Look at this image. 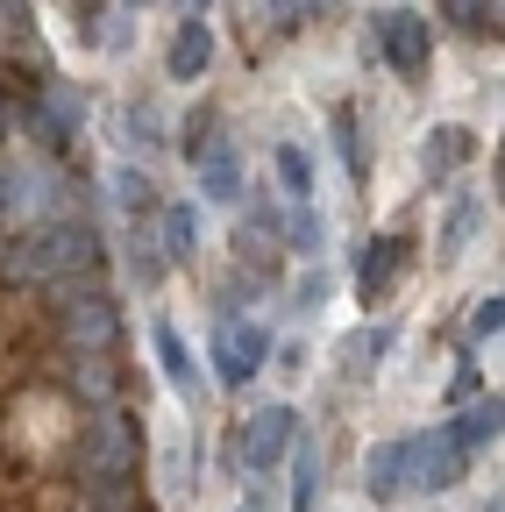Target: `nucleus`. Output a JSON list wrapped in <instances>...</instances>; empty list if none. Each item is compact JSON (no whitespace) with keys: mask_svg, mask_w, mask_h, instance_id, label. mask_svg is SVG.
Here are the masks:
<instances>
[{"mask_svg":"<svg viewBox=\"0 0 505 512\" xmlns=\"http://www.w3.org/2000/svg\"><path fill=\"white\" fill-rule=\"evenodd\" d=\"M129 8H143V0H129Z\"/></svg>","mask_w":505,"mask_h":512,"instance_id":"nucleus-22","label":"nucleus"},{"mask_svg":"<svg viewBox=\"0 0 505 512\" xmlns=\"http://www.w3.org/2000/svg\"><path fill=\"white\" fill-rule=\"evenodd\" d=\"M321 8H342V0H321Z\"/></svg>","mask_w":505,"mask_h":512,"instance_id":"nucleus-21","label":"nucleus"},{"mask_svg":"<svg viewBox=\"0 0 505 512\" xmlns=\"http://www.w3.org/2000/svg\"><path fill=\"white\" fill-rule=\"evenodd\" d=\"M164 235H171V249H193V221L185 214H164Z\"/></svg>","mask_w":505,"mask_h":512,"instance_id":"nucleus-18","label":"nucleus"},{"mask_svg":"<svg viewBox=\"0 0 505 512\" xmlns=\"http://www.w3.org/2000/svg\"><path fill=\"white\" fill-rule=\"evenodd\" d=\"M114 192H121V207H157V192H150V178H143V171H121V178H114Z\"/></svg>","mask_w":505,"mask_h":512,"instance_id":"nucleus-14","label":"nucleus"},{"mask_svg":"<svg viewBox=\"0 0 505 512\" xmlns=\"http://www.w3.org/2000/svg\"><path fill=\"white\" fill-rule=\"evenodd\" d=\"M498 313H505L498 299H484V306H477V335H498Z\"/></svg>","mask_w":505,"mask_h":512,"instance_id":"nucleus-20","label":"nucleus"},{"mask_svg":"<svg viewBox=\"0 0 505 512\" xmlns=\"http://www.w3.org/2000/svg\"><path fill=\"white\" fill-rule=\"evenodd\" d=\"M72 370H79V392H86V399H107V392H114L107 356H72Z\"/></svg>","mask_w":505,"mask_h":512,"instance_id":"nucleus-12","label":"nucleus"},{"mask_svg":"<svg viewBox=\"0 0 505 512\" xmlns=\"http://www.w3.org/2000/svg\"><path fill=\"white\" fill-rule=\"evenodd\" d=\"M491 427H498V399H491V406H477V413H470V420L456 427V441H484Z\"/></svg>","mask_w":505,"mask_h":512,"instance_id":"nucleus-16","label":"nucleus"},{"mask_svg":"<svg viewBox=\"0 0 505 512\" xmlns=\"http://www.w3.org/2000/svg\"><path fill=\"white\" fill-rule=\"evenodd\" d=\"M377 50H385L399 72H420V64L434 57V29L413 8H385V15H377Z\"/></svg>","mask_w":505,"mask_h":512,"instance_id":"nucleus-3","label":"nucleus"},{"mask_svg":"<svg viewBox=\"0 0 505 512\" xmlns=\"http://www.w3.org/2000/svg\"><path fill=\"white\" fill-rule=\"evenodd\" d=\"M292 441V413L285 406H264L257 420H249V463H278Z\"/></svg>","mask_w":505,"mask_h":512,"instance_id":"nucleus-7","label":"nucleus"},{"mask_svg":"<svg viewBox=\"0 0 505 512\" xmlns=\"http://www.w3.org/2000/svg\"><path fill=\"white\" fill-rule=\"evenodd\" d=\"M449 15L470 22V29H491L498 22V0H449Z\"/></svg>","mask_w":505,"mask_h":512,"instance_id":"nucleus-15","label":"nucleus"},{"mask_svg":"<svg viewBox=\"0 0 505 512\" xmlns=\"http://www.w3.org/2000/svg\"><path fill=\"white\" fill-rule=\"evenodd\" d=\"M29 128H36V143L65 150V143H72V128H79V93H72V86H36Z\"/></svg>","mask_w":505,"mask_h":512,"instance_id":"nucleus-5","label":"nucleus"},{"mask_svg":"<svg viewBox=\"0 0 505 512\" xmlns=\"http://www.w3.org/2000/svg\"><path fill=\"white\" fill-rule=\"evenodd\" d=\"M399 249H406V242H392V235L363 249V278H356V285H363V299H377V292L392 285V271H399Z\"/></svg>","mask_w":505,"mask_h":512,"instance_id":"nucleus-9","label":"nucleus"},{"mask_svg":"<svg viewBox=\"0 0 505 512\" xmlns=\"http://www.w3.org/2000/svg\"><path fill=\"white\" fill-rule=\"evenodd\" d=\"M399 470H406V448H385V456H370V491H399Z\"/></svg>","mask_w":505,"mask_h":512,"instance_id":"nucleus-13","label":"nucleus"},{"mask_svg":"<svg viewBox=\"0 0 505 512\" xmlns=\"http://www.w3.org/2000/svg\"><path fill=\"white\" fill-rule=\"evenodd\" d=\"M271 356V335L249 328V320H221L214 328V363H221V384H249Z\"/></svg>","mask_w":505,"mask_h":512,"instance_id":"nucleus-2","label":"nucleus"},{"mask_svg":"<svg viewBox=\"0 0 505 512\" xmlns=\"http://www.w3.org/2000/svg\"><path fill=\"white\" fill-rule=\"evenodd\" d=\"M114 306L107 299H72V313H65V342H72V356H107L114 349Z\"/></svg>","mask_w":505,"mask_h":512,"instance_id":"nucleus-4","label":"nucleus"},{"mask_svg":"<svg viewBox=\"0 0 505 512\" xmlns=\"http://www.w3.org/2000/svg\"><path fill=\"white\" fill-rule=\"evenodd\" d=\"M86 477L100 498H114L121 484H129V420L121 413H100L93 420V441H86Z\"/></svg>","mask_w":505,"mask_h":512,"instance_id":"nucleus-1","label":"nucleus"},{"mask_svg":"<svg viewBox=\"0 0 505 512\" xmlns=\"http://www.w3.org/2000/svg\"><path fill=\"white\" fill-rule=\"evenodd\" d=\"M278 171H285L292 192H306V157H299V150H278Z\"/></svg>","mask_w":505,"mask_h":512,"instance_id":"nucleus-17","label":"nucleus"},{"mask_svg":"<svg viewBox=\"0 0 505 512\" xmlns=\"http://www.w3.org/2000/svg\"><path fill=\"white\" fill-rule=\"evenodd\" d=\"M207 64H214V29L200 15H185L178 36H171V79H200Z\"/></svg>","mask_w":505,"mask_h":512,"instance_id":"nucleus-6","label":"nucleus"},{"mask_svg":"<svg viewBox=\"0 0 505 512\" xmlns=\"http://www.w3.org/2000/svg\"><path fill=\"white\" fill-rule=\"evenodd\" d=\"M470 157V136H463V128H434V136H427V171H456Z\"/></svg>","mask_w":505,"mask_h":512,"instance_id":"nucleus-11","label":"nucleus"},{"mask_svg":"<svg viewBox=\"0 0 505 512\" xmlns=\"http://www.w3.org/2000/svg\"><path fill=\"white\" fill-rule=\"evenodd\" d=\"M129 136H150V143H157V114H150V107H129Z\"/></svg>","mask_w":505,"mask_h":512,"instance_id":"nucleus-19","label":"nucleus"},{"mask_svg":"<svg viewBox=\"0 0 505 512\" xmlns=\"http://www.w3.org/2000/svg\"><path fill=\"white\" fill-rule=\"evenodd\" d=\"M157 356H164V370H171V384H178V392H185V399H193V392H200V370H193V356H185V342H178L171 328H157Z\"/></svg>","mask_w":505,"mask_h":512,"instance_id":"nucleus-10","label":"nucleus"},{"mask_svg":"<svg viewBox=\"0 0 505 512\" xmlns=\"http://www.w3.org/2000/svg\"><path fill=\"white\" fill-rule=\"evenodd\" d=\"M200 185H207V200H235L242 192V164L228 143H200Z\"/></svg>","mask_w":505,"mask_h":512,"instance_id":"nucleus-8","label":"nucleus"},{"mask_svg":"<svg viewBox=\"0 0 505 512\" xmlns=\"http://www.w3.org/2000/svg\"><path fill=\"white\" fill-rule=\"evenodd\" d=\"M185 8H193V0H185Z\"/></svg>","mask_w":505,"mask_h":512,"instance_id":"nucleus-23","label":"nucleus"}]
</instances>
